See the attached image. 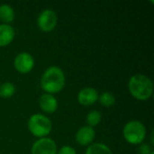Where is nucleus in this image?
<instances>
[{
	"instance_id": "1",
	"label": "nucleus",
	"mask_w": 154,
	"mask_h": 154,
	"mask_svg": "<svg viewBox=\"0 0 154 154\" xmlns=\"http://www.w3.org/2000/svg\"><path fill=\"white\" fill-rule=\"evenodd\" d=\"M65 75L62 69L56 66L48 68L42 76L41 87L48 94H55L63 89Z\"/></svg>"
},
{
	"instance_id": "2",
	"label": "nucleus",
	"mask_w": 154,
	"mask_h": 154,
	"mask_svg": "<svg viewBox=\"0 0 154 154\" xmlns=\"http://www.w3.org/2000/svg\"><path fill=\"white\" fill-rule=\"evenodd\" d=\"M131 95L138 100H147L153 93V83L150 78L143 74L133 76L128 83Z\"/></svg>"
},
{
	"instance_id": "3",
	"label": "nucleus",
	"mask_w": 154,
	"mask_h": 154,
	"mask_svg": "<svg viewBox=\"0 0 154 154\" xmlns=\"http://www.w3.org/2000/svg\"><path fill=\"white\" fill-rule=\"evenodd\" d=\"M52 125L51 120L42 114L32 116L28 121V129L36 137L44 138L51 132Z\"/></svg>"
},
{
	"instance_id": "4",
	"label": "nucleus",
	"mask_w": 154,
	"mask_h": 154,
	"mask_svg": "<svg viewBox=\"0 0 154 154\" xmlns=\"http://www.w3.org/2000/svg\"><path fill=\"white\" fill-rule=\"evenodd\" d=\"M123 134L127 143L141 144L146 137V128L140 121H130L125 125Z\"/></svg>"
},
{
	"instance_id": "5",
	"label": "nucleus",
	"mask_w": 154,
	"mask_h": 154,
	"mask_svg": "<svg viewBox=\"0 0 154 154\" xmlns=\"http://www.w3.org/2000/svg\"><path fill=\"white\" fill-rule=\"evenodd\" d=\"M58 23V17L54 11L46 9L43 10L38 16L37 25L42 32H49L54 30Z\"/></svg>"
},
{
	"instance_id": "6",
	"label": "nucleus",
	"mask_w": 154,
	"mask_h": 154,
	"mask_svg": "<svg viewBox=\"0 0 154 154\" xmlns=\"http://www.w3.org/2000/svg\"><path fill=\"white\" fill-rule=\"evenodd\" d=\"M32 154H57V146L50 138H40L32 146Z\"/></svg>"
},
{
	"instance_id": "7",
	"label": "nucleus",
	"mask_w": 154,
	"mask_h": 154,
	"mask_svg": "<svg viewBox=\"0 0 154 154\" xmlns=\"http://www.w3.org/2000/svg\"><path fill=\"white\" fill-rule=\"evenodd\" d=\"M14 69L21 74L29 73L34 66V60L30 53L22 52L18 54L14 60Z\"/></svg>"
},
{
	"instance_id": "8",
	"label": "nucleus",
	"mask_w": 154,
	"mask_h": 154,
	"mask_svg": "<svg viewBox=\"0 0 154 154\" xmlns=\"http://www.w3.org/2000/svg\"><path fill=\"white\" fill-rule=\"evenodd\" d=\"M98 99V93L93 88H85L78 94V101L80 105L88 106L95 104Z\"/></svg>"
},
{
	"instance_id": "9",
	"label": "nucleus",
	"mask_w": 154,
	"mask_h": 154,
	"mask_svg": "<svg viewBox=\"0 0 154 154\" xmlns=\"http://www.w3.org/2000/svg\"><path fill=\"white\" fill-rule=\"evenodd\" d=\"M96 132L90 126H83L79 128L76 134V141L81 146H87L90 144L95 139Z\"/></svg>"
},
{
	"instance_id": "10",
	"label": "nucleus",
	"mask_w": 154,
	"mask_h": 154,
	"mask_svg": "<svg viewBox=\"0 0 154 154\" xmlns=\"http://www.w3.org/2000/svg\"><path fill=\"white\" fill-rule=\"evenodd\" d=\"M39 106L43 112L47 114H52L58 108V101L53 95L45 93L40 97Z\"/></svg>"
},
{
	"instance_id": "11",
	"label": "nucleus",
	"mask_w": 154,
	"mask_h": 154,
	"mask_svg": "<svg viewBox=\"0 0 154 154\" xmlns=\"http://www.w3.org/2000/svg\"><path fill=\"white\" fill-rule=\"evenodd\" d=\"M15 35V32L9 24H0V47H5L10 44Z\"/></svg>"
},
{
	"instance_id": "12",
	"label": "nucleus",
	"mask_w": 154,
	"mask_h": 154,
	"mask_svg": "<svg viewBox=\"0 0 154 154\" xmlns=\"http://www.w3.org/2000/svg\"><path fill=\"white\" fill-rule=\"evenodd\" d=\"M14 11L9 5L3 4L0 5V21L8 24L14 20Z\"/></svg>"
},
{
	"instance_id": "13",
	"label": "nucleus",
	"mask_w": 154,
	"mask_h": 154,
	"mask_svg": "<svg viewBox=\"0 0 154 154\" xmlns=\"http://www.w3.org/2000/svg\"><path fill=\"white\" fill-rule=\"evenodd\" d=\"M86 154H112V152L106 144L97 143L89 145L86 151Z\"/></svg>"
},
{
	"instance_id": "14",
	"label": "nucleus",
	"mask_w": 154,
	"mask_h": 154,
	"mask_svg": "<svg viewBox=\"0 0 154 154\" xmlns=\"http://www.w3.org/2000/svg\"><path fill=\"white\" fill-rule=\"evenodd\" d=\"M15 93V87L11 82H5L0 86V97L3 98H9Z\"/></svg>"
},
{
	"instance_id": "15",
	"label": "nucleus",
	"mask_w": 154,
	"mask_h": 154,
	"mask_svg": "<svg viewBox=\"0 0 154 154\" xmlns=\"http://www.w3.org/2000/svg\"><path fill=\"white\" fill-rule=\"evenodd\" d=\"M101 119H102L101 113L99 111L93 110L88 114L86 120H87V124L88 125V126H90L93 128L94 126H97L101 122Z\"/></svg>"
},
{
	"instance_id": "16",
	"label": "nucleus",
	"mask_w": 154,
	"mask_h": 154,
	"mask_svg": "<svg viewBox=\"0 0 154 154\" xmlns=\"http://www.w3.org/2000/svg\"><path fill=\"white\" fill-rule=\"evenodd\" d=\"M99 103L106 107H109L112 106L115 103H116V97H114L113 94L109 93V92H104L102 93L99 97L98 99Z\"/></svg>"
},
{
	"instance_id": "17",
	"label": "nucleus",
	"mask_w": 154,
	"mask_h": 154,
	"mask_svg": "<svg viewBox=\"0 0 154 154\" xmlns=\"http://www.w3.org/2000/svg\"><path fill=\"white\" fill-rule=\"evenodd\" d=\"M57 154H77L76 151L73 147L69 146V145H65L62 146L59 151H57Z\"/></svg>"
},
{
	"instance_id": "18",
	"label": "nucleus",
	"mask_w": 154,
	"mask_h": 154,
	"mask_svg": "<svg viewBox=\"0 0 154 154\" xmlns=\"http://www.w3.org/2000/svg\"><path fill=\"white\" fill-rule=\"evenodd\" d=\"M152 152L151 147L147 144H142L139 148V152L140 154H150Z\"/></svg>"
},
{
	"instance_id": "19",
	"label": "nucleus",
	"mask_w": 154,
	"mask_h": 154,
	"mask_svg": "<svg viewBox=\"0 0 154 154\" xmlns=\"http://www.w3.org/2000/svg\"><path fill=\"white\" fill-rule=\"evenodd\" d=\"M150 154H154V152H153V151H152V152H151V153Z\"/></svg>"
}]
</instances>
